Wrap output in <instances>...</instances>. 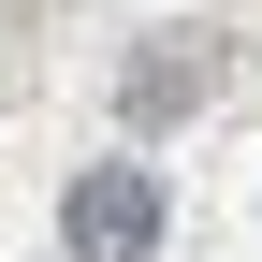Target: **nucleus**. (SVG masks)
Segmentation results:
<instances>
[{"label":"nucleus","mask_w":262,"mask_h":262,"mask_svg":"<svg viewBox=\"0 0 262 262\" xmlns=\"http://www.w3.org/2000/svg\"><path fill=\"white\" fill-rule=\"evenodd\" d=\"M58 248H73V262H146L160 248V175H146V160H88L73 204H58Z\"/></svg>","instance_id":"nucleus-1"}]
</instances>
